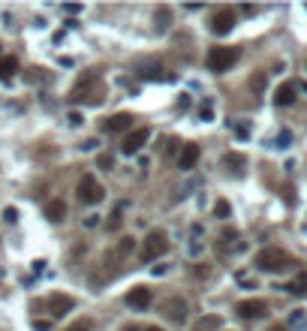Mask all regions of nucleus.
Returning <instances> with one entry per match:
<instances>
[{"instance_id":"1","label":"nucleus","mask_w":307,"mask_h":331,"mask_svg":"<svg viewBox=\"0 0 307 331\" xmlns=\"http://www.w3.org/2000/svg\"><path fill=\"white\" fill-rule=\"evenodd\" d=\"M256 268L259 271H268V274H280V271H286L289 265H292V256L286 253V250H280V247H265V250H259L256 253Z\"/></svg>"},{"instance_id":"2","label":"nucleus","mask_w":307,"mask_h":331,"mask_svg":"<svg viewBox=\"0 0 307 331\" xmlns=\"http://www.w3.org/2000/svg\"><path fill=\"white\" fill-rule=\"evenodd\" d=\"M166 247H169V241H166L163 232L160 229L148 232L145 241H142V247H138V259H142V262H154V259H160V256L166 253Z\"/></svg>"},{"instance_id":"3","label":"nucleus","mask_w":307,"mask_h":331,"mask_svg":"<svg viewBox=\"0 0 307 331\" xmlns=\"http://www.w3.org/2000/svg\"><path fill=\"white\" fill-rule=\"evenodd\" d=\"M238 64V48H229V45H220V48H211L208 58H205V66L211 72H226Z\"/></svg>"},{"instance_id":"4","label":"nucleus","mask_w":307,"mask_h":331,"mask_svg":"<svg viewBox=\"0 0 307 331\" xmlns=\"http://www.w3.org/2000/svg\"><path fill=\"white\" fill-rule=\"evenodd\" d=\"M75 193H78V202H81V205H97V202H102V196H105L102 184L94 178V175H81Z\"/></svg>"},{"instance_id":"5","label":"nucleus","mask_w":307,"mask_h":331,"mask_svg":"<svg viewBox=\"0 0 307 331\" xmlns=\"http://www.w3.org/2000/svg\"><path fill=\"white\" fill-rule=\"evenodd\" d=\"M163 313H166V319H169L172 325H187V319H190V304H187V298L172 295V298L163 301Z\"/></svg>"},{"instance_id":"6","label":"nucleus","mask_w":307,"mask_h":331,"mask_svg":"<svg viewBox=\"0 0 307 331\" xmlns=\"http://www.w3.org/2000/svg\"><path fill=\"white\" fill-rule=\"evenodd\" d=\"M232 27H235V12L232 9H217L211 15V31L217 33V36H226Z\"/></svg>"},{"instance_id":"7","label":"nucleus","mask_w":307,"mask_h":331,"mask_svg":"<svg viewBox=\"0 0 307 331\" xmlns=\"http://www.w3.org/2000/svg\"><path fill=\"white\" fill-rule=\"evenodd\" d=\"M265 313H268V304L262 298H247L238 304V316H244V319H259Z\"/></svg>"},{"instance_id":"8","label":"nucleus","mask_w":307,"mask_h":331,"mask_svg":"<svg viewBox=\"0 0 307 331\" xmlns=\"http://www.w3.org/2000/svg\"><path fill=\"white\" fill-rule=\"evenodd\" d=\"M45 304H48V313H51V316H67V313H72V307H75L72 298L64 295V292H51Z\"/></svg>"},{"instance_id":"9","label":"nucleus","mask_w":307,"mask_h":331,"mask_svg":"<svg viewBox=\"0 0 307 331\" xmlns=\"http://www.w3.org/2000/svg\"><path fill=\"white\" fill-rule=\"evenodd\" d=\"M148 139H151V130H148V127H138V130H133L127 139H124V154H136V151L145 145V142H148Z\"/></svg>"},{"instance_id":"10","label":"nucleus","mask_w":307,"mask_h":331,"mask_svg":"<svg viewBox=\"0 0 307 331\" xmlns=\"http://www.w3.org/2000/svg\"><path fill=\"white\" fill-rule=\"evenodd\" d=\"M127 304H130L133 310H145V307L151 304V289H148V286H133V289L127 292Z\"/></svg>"},{"instance_id":"11","label":"nucleus","mask_w":307,"mask_h":331,"mask_svg":"<svg viewBox=\"0 0 307 331\" xmlns=\"http://www.w3.org/2000/svg\"><path fill=\"white\" fill-rule=\"evenodd\" d=\"M199 145H184L181 148V154H178V169H184V172H190L193 166L199 163Z\"/></svg>"},{"instance_id":"12","label":"nucleus","mask_w":307,"mask_h":331,"mask_svg":"<svg viewBox=\"0 0 307 331\" xmlns=\"http://www.w3.org/2000/svg\"><path fill=\"white\" fill-rule=\"evenodd\" d=\"M130 124H133V115L121 112V115H111V118H105L102 130H105V132H121V130H130Z\"/></svg>"},{"instance_id":"13","label":"nucleus","mask_w":307,"mask_h":331,"mask_svg":"<svg viewBox=\"0 0 307 331\" xmlns=\"http://www.w3.org/2000/svg\"><path fill=\"white\" fill-rule=\"evenodd\" d=\"M295 102V85L292 81H283L280 88H277V94H274V105H292Z\"/></svg>"},{"instance_id":"14","label":"nucleus","mask_w":307,"mask_h":331,"mask_svg":"<svg viewBox=\"0 0 307 331\" xmlns=\"http://www.w3.org/2000/svg\"><path fill=\"white\" fill-rule=\"evenodd\" d=\"M45 217H48L51 223H61V220L67 217V202H64V199H51V202L45 205Z\"/></svg>"},{"instance_id":"15","label":"nucleus","mask_w":307,"mask_h":331,"mask_svg":"<svg viewBox=\"0 0 307 331\" xmlns=\"http://www.w3.org/2000/svg\"><path fill=\"white\" fill-rule=\"evenodd\" d=\"M15 72H18V58H12V54L0 58V78H12Z\"/></svg>"},{"instance_id":"16","label":"nucleus","mask_w":307,"mask_h":331,"mask_svg":"<svg viewBox=\"0 0 307 331\" xmlns=\"http://www.w3.org/2000/svg\"><path fill=\"white\" fill-rule=\"evenodd\" d=\"M154 21H157V33H163V31L172 24V9H169V6H157V12H154Z\"/></svg>"},{"instance_id":"17","label":"nucleus","mask_w":307,"mask_h":331,"mask_svg":"<svg viewBox=\"0 0 307 331\" xmlns=\"http://www.w3.org/2000/svg\"><path fill=\"white\" fill-rule=\"evenodd\" d=\"M265 85H268V72L256 69V72L250 75V91H253V94H265Z\"/></svg>"},{"instance_id":"18","label":"nucleus","mask_w":307,"mask_h":331,"mask_svg":"<svg viewBox=\"0 0 307 331\" xmlns=\"http://www.w3.org/2000/svg\"><path fill=\"white\" fill-rule=\"evenodd\" d=\"M142 75H148V78H172V75H166V69L157 64V61H148V64H142Z\"/></svg>"},{"instance_id":"19","label":"nucleus","mask_w":307,"mask_h":331,"mask_svg":"<svg viewBox=\"0 0 307 331\" xmlns=\"http://www.w3.org/2000/svg\"><path fill=\"white\" fill-rule=\"evenodd\" d=\"M283 289H286V292H295V295H307V271H301V274H298L289 286H283Z\"/></svg>"},{"instance_id":"20","label":"nucleus","mask_w":307,"mask_h":331,"mask_svg":"<svg viewBox=\"0 0 307 331\" xmlns=\"http://www.w3.org/2000/svg\"><path fill=\"white\" fill-rule=\"evenodd\" d=\"M217 328H220V316H202L193 325V331H217Z\"/></svg>"},{"instance_id":"21","label":"nucleus","mask_w":307,"mask_h":331,"mask_svg":"<svg viewBox=\"0 0 307 331\" xmlns=\"http://www.w3.org/2000/svg\"><path fill=\"white\" fill-rule=\"evenodd\" d=\"M121 220H124V205H115V208H111V214H108V223H105V226L115 232L118 226H121Z\"/></svg>"},{"instance_id":"22","label":"nucleus","mask_w":307,"mask_h":331,"mask_svg":"<svg viewBox=\"0 0 307 331\" xmlns=\"http://www.w3.org/2000/svg\"><path fill=\"white\" fill-rule=\"evenodd\" d=\"M229 214H232L229 202H226V199H217V202H214V217H217V220H226Z\"/></svg>"},{"instance_id":"23","label":"nucleus","mask_w":307,"mask_h":331,"mask_svg":"<svg viewBox=\"0 0 307 331\" xmlns=\"http://www.w3.org/2000/svg\"><path fill=\"white\" fill-rule=\"evenodd\" d=\"M223 163H226V166H232L235 172H241L247 160H244V154H226V157H223Z\"/></svg>"},{"instance_id":"24","label":"nucleus","mask_w":307,"mask_h":331,"mask_svg":"<svg viewBox=\"0 0 307 331\" xmlns=\"http://www.w3.org/2000/svg\"><path fill=\"white\" fill-rule=\"evenodd\" d=\"M67 331H94V322H91V319H78V322H72Z\"/></svg>"},{"instance_id":"25","label":"nucleus","mask_w":307,"mask_h":331,"mask_svg":"<svg viewBox=\"0 0 307 331\" xmlns=\"http://www.w3.org/2000/svg\"><path fill=\"white\" fill-rule=\"evenodd\" d=\"M3 220H6V223H15V220H18V211H15V208H6V211H3Z\"/></svg>"},{"instance_id":"26","label":"nucleus","mask_w":307,"mask_h":331,"mask_svg":"<svg viewBox=\"0 0 307 331\" xmlns=\"http://www.w3.org/2000/svg\"><path fill=\"white\" fill-rule=\"evenodd\" d=\"M111 163H115V160H111L108 154H102V157H100V166H102V169H108V172H111Z\"/></svg>"},{"instance_id":"27","label":"nucleus","mask_w":307,"mask_h":331,"mask_svg":"<svg viewBox=\"0 0 307 331\" xmlns=\"http://www.w3.org/2000/svg\"><path fill=\"white\" fill-rule=\"evenodd\" d=\"M81 121H85V118H81V115H78V112H72V115H69V124H72V127H78V124H81Z\"/></svg>"},{"instance_id":"28","label":"nucleus","mask_w":307,"mask_h":331,"mask_svg":"<svg viewBox=\"0 0 307 331\" xmlns=\"http://www.w3.org/2000/svg\"><path fill=\"white\" fill-rule=\"evenodd\" d=\"M289 322H292V325H298V322H304V313H301V310H295V313H292V319H289Z\"/></svg>"},{"instance_id":"29","label":"nucleus","mask_w":307,"mask_h":331,"mask_svg":"<svg viewBox=\"0 0 307 331\" xmlns=\"http://www.w3.org/2000/svg\"><path fill=\"white\" fill-rule=\"evenodd\" d=\"M34 328H36V331H48V322H45V319H36Z\"/></svg>"},{"instance_id":"30","label":"nucleus","mask_w":307,"mask_h":331,"mask_svg":"<svg viewBox=\"0 0 307 331\" xmlns=\"http://www.w3.org/2000/svg\"><path fill=\"white\" fill-rule=\"evenodd\" d=\"M81 148H85V151H94V148H97V142H94V139H88V142H81Z\"/></svg>"},{"instance_id":"31","label":"nucleus","mask_w":307,"mask_h":331,"mask_svg":"<svg viewBox=\"0 0 307 331\" xmlns=\"http://www.w3.org/2000/svg\"><path fill=\"white\" fill-rule=\"evenodd\" d=\"M97 223H100V217H88V220H85V226H88V229H94Z\"/></svg>"},{"instance_id":"32","label":"nucleus","mask_w":307,"mask_h":331,"mask_svg":"<svg viewBox=\"0 0 307 331\" xmlns=\"http://www.w3.org/2000/svg\"><path fill=\"white\" fill-rule=\"evenodd\" d=\"M235 132H238V135H247V132H250V127H247V124H238V127H235Z\"/></svg>"},{"instance_id":"33","label":"nucleus","mask_w":307,"mask_h":331,"mask_svg":"<svg viewBox=\"0 0 307 331\" xmlns=\"http://www.w3.org/2000/svg\"><path fill=\"white\" fill-rule=\"evenodd\" d=\"M145 331H163V328H160V325H148Z\"/></svg>"},{"instance_id":"34","label":"nucleus","mask_w":307,"mask_h":331,"mask_svg":"<svg viewBox=\"0 0 307 331\" xmlns=\"http://www.w3.org/2000/svg\"><path fill=\"white\" fill-rule=\"evenodd\" d=\"M268 331H286V328H283V325H271Z\"/></svg>"},{"instance_id":"35","label":"nucleus","mask_w":307,"mask_h":331,"mask_svg":"<svg viewBox=\"0 0 307 331\" xmlns=\"http://www.w3.org/2000/svg\"><path fill=\"white\" fill-rule=\"evenodd\" d=\"M124 331H142V328H136V325H127V328H124Z\"/></svg>"}]
</instances>
